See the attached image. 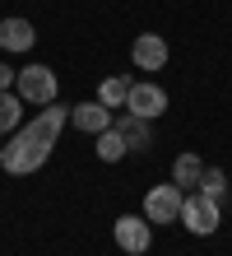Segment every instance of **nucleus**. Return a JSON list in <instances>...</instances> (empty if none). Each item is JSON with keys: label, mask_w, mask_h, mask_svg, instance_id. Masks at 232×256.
Returning a JSON list of instances; mask_svg holds the SVG:
<instances>
[{"label": "nucleus", "mask_w": 232, "mask_h": 256, "mask_svg": "<svg viewBox=\"0 0 232 256\" xmlns=\"http://www.w3.org/2000/svg\"><path fill=\"white\" fill-rule=\"evenodd\" d=\"M14 74H19V70H9L5 61H0V94H5V88H14Z\"/></svg>", "instance_id": "nucleus-16"}, {"label": "nucleus", "mask_w": 232, "mask_h": 256, "mask_svg": "<svg viewBox=\"0 0 232 256\" xmlns=\"http://www.w3.org/2000/svg\"><path fill=\"white\" fill-rule=\"evenodd\" d=\"M93 154H98L102 163H121V158L130 154V149H126V140H121L112 126H107V130H98V135H93Z\"/></svg>", "instance_id": "nucleus-13"}, {"label": "nucleus", "mask_w": 232, "mask_h": 256, "mask_svg": "<svg viewBox=\"0 0 232 256\" xmlns=\"http://www.w3.org/2000/svg\"><path fill=\"white\" fill-rule=\"evenodd\" d=\"M46 158H51V149H46V144H37L33 135L19 126V130H14V140L5 144V154H0V168H5L9 177H28V172H37Z\"/></svg>", "instance_id": "nucleus-1"}, {"label": "nucleus", "mask_w": 232, "mask_h": 256, "mask_svg": "<svg viewBox=\"0 0 232 256\" xmlns=\"http://www.w3.org/2000/svg\"><path fill=\"white\" fill-rule=\"evenodd\" d=\"M195 191L223 205V196H228V177H223V168H205V172H200V186H195Z\"/></svg>", "instance_id": "nucleus-15"}, {"label": "nucleus", "mask_w": 232, "mask_h": 256, "mask_svg": "<svg viewBox=\"0 0 232 256\" xmlns=\"http://www.w3.org/2000/svg\"><path fill=\"white\" fill-rule=\"evenodd\" d=\"M177 224H186L195 238H209V233L223 224V205L209 200V196H200V191H186V196H181V219H177Z\"/></svg>", "instance_id": "nucleus-2"}, {"label": "nucleus", "mask_w": 232, "mask_h": 256, "mask_svg": "<svg viewBox=\"0 0 232 256\" xmlns=\"http://www.w3.org/2000/svg\"><path fill=\"white\" fill-rule=\"evenodd\" d=\"M37 42V28L19 19V14H9V19H0V52H28Z\"/></svg>", "instance_id": "nucleus-9"}, {"label": "nucleus", "mask_w": 232, "mask_h": 256, "mask_svg": "<svg viewBox=\"0 0 232 256\" xmlns=\"http://www.w3.org/2000/svg\"><path fill=\"white\" fill-rule=\"evenodd\" d=\"M112 238H116V247L126 252V256H149V247H153V224L144 214H121L112 224Z\"/></svg>", "instance_id": "nucleus-4"}, {"label": "nucleus", "mask_w": 232, "mask_h": 256, "mask_svg": "<svg viewBox=\"0 0 232 256\" xmlns=\"http://www.w3.org/2000/svg\"><path fill=\"white\" fill-rule=\"evenodd\" d=\"M23 108H28V102L14 94V88H5V94H0V135H9V130L23 126Z\"/></svg>", "instance_id": "nucleus-14"}, {"label": "nucleus", "mask_w": 232, "mask_h": 256, "mask_svg": "<svg viewBox=\"0 0 232 256\" xmlns=\"http://www.w3.org/2000/svg\"><path fill=\"white\" fill-rule=\"evenodd\" d=\"M181 186L177 182H158V186H149L144 196V219L149 224H177L181 219Z\"/></svg>", "instance_id": "nucleus-5"}, {"label": "nucleus", "mask_w": 232, "mask_h": 256, "mask_svg": "<svg viewBox=\"0 0 232 256\" xmlns=\"http://www.w3.org/2000/svg\"><path fill=\"white\" fill-rule=\"evenodd\" d=\"M130 84L135 80H126V74H107V80L98 84V102H102V108H126V94H130Z\"/></svg>", "instance_id": "nucleus-12"}, {"label": "nucleus", "mask_w": 232, "mask_h": 256, "mask_svg": "<svg viewBox=\"0 0 232 256\" xmlns=\"http://www.w3.org/2000/svg\"><path fill=\"white\" fill-rule=\"evenodd\" d=\"M167 38H158V33H139L135 38V47H130V61H135V70H144V74H153V70H163L167 66Z\"/></svg>", "instance_id": "nucleus-7"}, {"label": "nucleus", "mask_w": 232, "mask_h": 256, "mask_svg": "<svg viewBox=\"0 0 232 256\" xmlns=\"http://www.w3.org/2000/svg\"><path fill=\"white\" fill-rule=\"evenodd\" d=\"M112 130L126 140V149L135 154V149H149L153 144V122H144V116H135V112H121L112 116Z\"/></svg>", "instance_id": "nucleus-8"}, {"label": "nucleus", "mask_w": 232, "mask_h": 256, "mask_svg": "<svg viewBox=\"0 0 232 256\" xmlns=\"http://www.w3.org/2000/svg\"><path fill=\"white\" fill-rule=\"evenodd\" d=\"M0 154H5V144H0Z\"/></svg>", "instance_id": "nucleus-17"}, {"label": "nucleus", "mask_w": 232, "mask_h": 256, "mask_svg": "<svg viewBox=\"0 0 232 256\" xmlns=\"http://www.w3.org/2000/svg\"><path fill=\"white\" fill-rule=\"evenodd\" d=\"M56 70L51 66H23L14 74V94L23 102H33V108H46V102H56Z\"/></svg>", "instance_id": "nucleus-3"}, {"label": "nucleus", "mask_w": 232, "mask_h": 256, "mask_svg": "<svg viewBox=\"0 0 232 256\" xmlns=\"http://www.w3.org/2000/svg\"><path fill=\"white\" fill-rule=\"evenodd\" d=\"M126 112L144 116V122L163 116V112H167V88H163V84H149V80L130 84V94H126Z\"/></svg>", "instance_id": "nucleus-6"}, {"label": "nucleus", "mask_w": 232, "mask_h": 256, "mask_svg": "<svg viewBox=\"0 0 232 256\" xmlns=\"http://www.w3.org/2000/svg\"><path fill=\"white\" fill-rule=\"evenodd\" d=\"M70 122H74V130H88V135H98V130H107V126H112V108H102L98 98H88V102H74V108H70Z\"/></svg>", "instance_id": "nucleus-10"}, {"label": "nucleus", "mask_w": 232, "mask_h": 256, "mask_svg": "<svg viewBox=\"0 0 232 256\" xmlns=\"http://www.w3.org/2000/svg\"><path fill=\"white\" fill-rule=\"evenodd\" d=\"M200 172H205V158L200 154H191V149H186V154H177V163H172V182L186 191V186H200Z\"/></svg>", "instance_id": "nucleus-11"}]
</instances>
